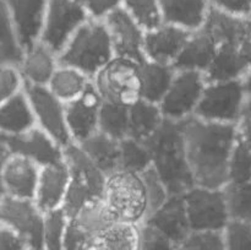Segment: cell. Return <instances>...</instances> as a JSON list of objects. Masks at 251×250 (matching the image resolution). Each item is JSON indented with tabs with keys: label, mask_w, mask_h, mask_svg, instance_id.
I'll return each mask as SVG.
<instances>
[{
	"label": "cell",
	"mask_w": 251,
	"mask_h": 250,
	"mask_svg": "<svg viewBox=\"0 0 251 250\" xmlns=\"http://www.w3.org/2000/svg\"><path fill=\"white\" fill-rule=\"evenodd\" d=\"M0 250H28L27 245L22 238L7 227L6 225L0 222Z\"/></svg>",
	"instance_id": "46"
},
{
	"label": "cell",
	"mask_w": 251,
	"mask_h": 250,
	"mask_svg": "<svg viewBox=\"0 0 251 250\" xmlns=\"http://www.w3.org/2000/svg\"><path fill=\"white\" fill-rule=\"evenodd\" d=\"M251 181V151L238 134L228 163V184H247Z\"/></svg>",
	"instance_id": "36"
},
{
	"label": "cell",
	"mask_w": 251,
	"mask_h": 250,
	"mask_svg": "<svg viewBox=\"0 0 251 250\" xmlns=\"http://www.w3.org/2000/svg\"><path fill=\"white\" fill-rule=\"evenodd\" d=\"M77 145L105 175L119 169L120 141L97 131Z\"/></svg>",
	"instance_id": "27"
},
{
	"label": "cell",
	"mask_w": 251,
	"mask_h": 250,
	"mask_svg": "<svg viewBox=\"0 0 251 250\" xmlns=\"http://www.w3.org/2000/svg\"><path fill=\"white\" fill-rule=\"evenodd\" d=\"M73 221H75L87 234L95 238L118 220L103 198H100L88 202Z\"/></svg>",
	"instance_id": "30"
},
{
	"label": "cell",
	"mask_w": 251,
	"mask_h": 250,
	"mask_svg": "<svg viewBox=\"0 0 251 250\" xmlns=\"http://www.w3.org/2000/svg\"><path fill=\"white\" fill-rule=\"evenodd\" d=\"M69 218L63 210H56L44 215L43 225V249L64 250L66 227Z\"/></svg>",
	"instance_id": "37"
},
{
	"label": "cell",
	"mask_w": 251,
	"mask_h": 250,
	"mask_svg": "<svg viewBox=\"0 0 251 250\" xmlns=\"http://www.w3.org/2000/svg\"><path fill=\"white\" fill-rule=\"evenodd\" d=\"M92 85L103 102L131 107L142 100L140 64L123 58H114L92 78Z\"/></svg>",
	"instance_id": "5"
},
{
	"label": "cell",
	"mask_w": 251,
	"mask_h": 250,
	"mask_svg": "<svg viewBox=\"0 0 251 250\" xmlns=\"http://www.w3.org/2000/svg\"><path fill=\"white\" fill-rule=\"evenodd\" d=\"M41 167L28 158L10 154L2 169L1 183L5 196L33 200Z\"/></svg>",
	"instance_id": "18"
},
{
	"label": "cell",
	"mask_w": 251,
	"mask_h": 250,
	"mask_svg": "<svg viewBox=\"0 0 251 250\" xmlns=\"http://www.w3.org/2000/svg\"><path fill=\"white\" fill-rule=\"evenodd\" d=\"M0 222L14 229L28 250L43 249L44 213L33 200L4 196L0 200Z\"/></svg>",
	"instance_id": "11"
},
{
	"label": "cell",
	"mask_w": 251,
	"mask_h": 250,
	"mask_svg": "<svg viewBox=\"0 0 251 250\" xmlns=\"http://www.w3.org/2000/svg\"><path fill=\"white\" fill-rule=\"evenodd\" d=\"M1 137L6 142L10 153L28 158L41 168L63 161V147L37 126L15 136Z\"/></svg>",
	"instance_id": "13"
},
{
	"label": "cell",
	"mask_w": 251,
	"mask_h": 250,
	"mask_svg": "<svg viewBox=\"0 0 251 250\" xmlns=\"http://www.w3.org/2000/svg\"><path fill=\"white\" fill-rule=\"evenodd\" d=\"M41 250H44V249H41Z\"/></svg>",
	"instance_id": "52"
},
{
	"label": "cell",
	"mask_w": 251,
	"mask_h": 250,
	"mask_svg": "<svg viewBox=\"0 0 251 250\" xmlns=\"http://www.w3.org/2000/svg\"><path fill=\"white\" fill-rule=\"evenodd\" d=\"M91 238L93 237L87 234L75 221L69 220L64 239V250H77Z\"/></svg>",
	"instance_id": "45"
},
{
	"label": "cell",
	"mask_w": 251,
	"mask_h": 250,
	"mask_svg": "<svg viewBox=\"0 0 251 250\" xmlns=\"http://www.w3.org/2000/svg\"><path fill=\"white\" fill-rule=\"evenodd\" d=\"M95 238L100 250H140L141 225L117 221Z\"/></svg>",
	"instance_id": "29"
},
{
	"label": "cell",
	"mask_w": 251,
	"mask_h": 250,
	"mask_svg": "<svg viewBox=\"0 0 251 250\" xmlns=\"http://www.w3.org/2000/svg\"><path fill=\"white\" fill-rule=\"evenodd\" d=\"M49 0H5L24 51L41 39Z\"/></svg>",
	"instance_id": "14"
},
{
	"label": "cell",
	"mask_w": 251,
	"mask_h": 250,
	"mask_svg": "<svg viewBox=\"0 0 251 250\" xmlns=\"http://www.w3.org/2000/svg\"><path fill=\"white\" fill-rule=\"evenodd\" d=\"M191 32L181 27L162 24L145 33L144 53L146 60L171 65L176 63Z\"/></svg>",
	"instance_id": "16"
},
{
	"label": "cell",
	"mask_w": 251,
	"mask_h": 250,
	"mask_svg": "<svg viewBox=\"0 0 251 250\" xmlns=\"http://www.w3.org/2000/svg\"><path fill=\"white\" fill-rule=\"evenodd\" d=\"M24 92L31 105L36 126L50 136L63 149L73 144L66 123L65 104L43 86L24 83Z\"/></svg>",
	"instance_id": "10"
},
{
	"label": "cell",
	"mask_w": 251,
	"mask_h": 250,
	"mask_svg": "<svg viewBox=\"0 0 251 250\" xmlns=\"http://www.w3.org/2000/svg\"><path fill=\"white\" fill-rule=\"evenodd\" d=\"M36 126L24 90L0 104V135L15 136Z\"/></svg>",
	"instance_id": "24"
},
{
	"label": "cell",
	"mask_w": 251,
	"mask_h": 250,
	"mask_svg": "<svg viewBox=\"0 0 251 250\" xmlns=\"http://www.w3.org/2000/svg\"><path fill=\"white\" fill-rule=\"evenodd\" d=\"M103 200L118 221L142 225L149 215L146 189L141 174L123 169L108 174Z\"/></svg>",
	"instance_id": "4"
},
{
	"label": "cell",
	"mask_w": 251,
	"mask_h": 250,
	"mask_svg": "<svg viewBox=\"0 0 251 250\" xmlns=\"http://www.w3.org/2000/svg\"><path fill=\"white\" fill-rule=\"evenodd\" d=\"M230 220L251 225V181L227 184L223 188Z\"/></svg>",
	"instance_id": "35"
},
{
	"label": "cell",
	"mask_w": 251,
	"mask_h": 250,
	"mask_svg": "<svg viewBox=\"0 0 251 250\" xmlns=\"http://www.w3.org/2000/svg\"><path fill=\"white\" fill-rule=\"evenodd\" d=\"M164 24L193 32L200 28L210 10L207 0H158Z\"/></svg>",
	"instance_id": "23"
},
{
	"label": "cell",
	"mask_w": 251,
	"mask_h": 250,
	"mask_svg": "<svg viewBox=\"0 0 251 250\" xmlns=\"http://www.w3.org/2000/svg\"><path fill=\"white\" fill-rule=\"evenodd\" d=\"M152 167V157L145 142L132 137L120 141L119 169L141 174Z\"/></svg>",
	"instance_id": "33"
},
{
	"label": "cell",
	"mask_w": 251,
	"mask_h": 250,
	"mask_svg": "<svg viewBox=\"0 0 251 250\" xmlns=\"http://www.w3.org/2000/svg\"><path fill=\"white\" fill-rule=\"evenodd\" d=\"M242 83L243 87H244L245 93H247V96L249 97V96H251V71L242 78Z\"/></svg>",
	"instance_id": "50"
},
{
	"label": "cell",
	"mask_w": 251,
	"mask_h": 250,
	"mask_svg": "<svg viewBox=\"0 0 251 250\" xmlns=\"http://www.w3.org/2000/svg\"><path fill=\"white\" fill-rule=\"evenodd\" d=\"M164 117L158 104L140 100L129 107V136L147 142L162 126Z\"/></svg>",
	"instance_id": "25"
},
{
	"label": "cell",
	"mask_w": 251,
	"mask_h": 250,
	"mask_svg": "<svg viewBox=\"0 0 251 250\" xmlns=\"http://www.w3.org/2000/svg\"><path fill=\"white\" fill-rule=\"evenodd\" d=\"M144 223L163 234L176 245H180V243L191 232L183 195L169 196L168 200L158 210L151 213Z\"/></svg>",
	"instance_id": "20"
},
{
	"label": "cell",
	"mask_w": 251,
	"mask_h": 250,
	"mask_svg": "<svg viewBox=\"0 0 251 250\" xmlns=\"http://www.w3.org/2000/svg\"><path fill=\"white\" fill-rule=\"evenodd\" d=\"M247 93L242 80L207 82L194 117L218 124H238Z\"/></svg>",
	"instance_id": "6"
},
{
	"label": "cell",
	"mask_w": 251,
	"mask_h": 250,
	"mask_svg": "<svg viewBox=\"0 0 251 250\" xmlns=\"http://www.w3.org/2000/svg\"><path fill=\"white\" fill-rule=\"evenodd\" d=\"M207 81L199 71L176 70L172 85L159 103L164 119L180 123L193 117Z\"/></svg>",
	"instance_id": "9"
},
{
	"label": "cell",
	"mask_w": 251,
	"mask_h": 250,
	"mask_svg": "<svg viewBox=\"0 0 251 250\" xmlns=\"http://www.w3.org/2000/svg\"><path fill=\"white\" fill-rule=\"evenodd\" d=\"M183 200L191 232H223L230 221L223 189L194 185Z\"/></svg>",
	"instance_id": "7"
},
{
	"label": "cell",
	"mask_w": 251,
	"mask_h": 250,
	"mask_svg": "<svg viewBox=\"0 0 251 250\" xmlns=\"http://www.w3.org/2000/svg\"><path fill=\"white\" fill-rule=\"evenodd\" d=\"M90 19L87 12L73 0H49L39 42L59 55Z\"/></svg>",
	"instance_id": "8"
},
{
	"label": "cell",
	"mask_w": 251,
	"mask_h": 250,
	"mask_svg": "<svg viewBox=\"0 0 251 250\" xmlns=\"http://www.w3.org/2000/svg\"><path fill=\"white\" fill-rule=\"evenodd\" d=\"M91 83L92 80L77 69L59 64L47 88L60 102L68 104L82 96Z\"/></svg>",
	"instance_id": "26"
},
{
	"label": "cell",
	"mask_w": 251,
	"mask_h": 250,
	"mask_svg": "<svg viewBox=\"0 0 251 250\" xmlns=\"http://www.w3.org/2000/svg\"><path fill=\"white\" fill-rule=\"evenodd\" d=\"M63 159L69 171V183L87 191L95 198H103L105 175L75 142L63 149Z\"/></svg>",
	"instance_id": "17"
},
{
	"label": "cell",
	"mask_w": 251,
	"mask_h": 250,
	"mask_svg": "<svg viewBox=\"0 0 251 250\" xmlns=\"http://www.w3.org/2000/svg\"><path fill=\"white\" fill-rule=\"evenodd\" d=\"M58 66V54L38 42L24 51L17 69L25 85L47 87Z\"/></svg>",
	"instance_id": "21"
},
{
	"label": "cell",
	"mask_w": 251,
	"mask_h": 250,
	"mask_svg": "<svg viewBox=\"0 0 251 250\" xmlns=\"http://www.w3.org/2000/svg\"><path fill=\"white\" fill-rule=\"evenodd\" d=\"M69 171L64 159L41 168L33 201L46 215L61 210L69 186Z\"/></svg>",
	"instance_id": "19"
},
{
	"label": "cell",
	"mask_w": 251,
	"mask_h": 250,
	"mask_svg": "<svg viewBox=\"0 0 251 250\" xmlns=\"http://www.w3.org/2000/svg\"><path fill=\"white\" fill-rule=\"evenodd\" d=\"M120 6L145 32L164 24L158 0H120Z\"/></svg>",
	"instance_id": "34"
},
{
	"label": "cell",
	"mask_w": 251,
	"mask_h": 250,
	"mask_svg": "<svg viewBox=\"0 0 251 250\" xmlns=\"http://www.w3.org/2000/svg\"><path fill=\"white\" fill-rule=\"evenodd\" d=\"M248 20H249V24H250V27H251V11H250V14L248 15Z\"/></svg>",
	"instance_id": "51"
},
{
	"label": "cell",
	"mask_w": 251,
	"mask_h": 250,
	"mask_svg": "<svg viewBox=\"0 0 251 250\" xmlns=\"http://www.w3.org/2000/svg\"><path fill=\"white\" fill-rule=\"evenodd\" d=\"M145 144L151 152L152 168L171 195H183L195 185L180 123L164 119L158 131Z\"/></svg>",
	"instance_id": "2"
},
{
	"label": "cell",
	"mask_w": 251,
	"mask_h": 250,
	"mask_svg": "<svg viewBox=\"0 0 251 250\" xmlns=\"http://www.w3.org/2000/svg\"><path fill=\"white\" fill-rule=\"evenodd\" d=\"M222 233L227 250H251V225L230 220Z\"/></svg>",
	"instance_id": "40"
},
{
	"label": "cell",
	"mask_w": 251,
	"mask_h": 250,
	"mask_svg": "<svg viewBox=\"0 0 251 250\" xmlns=\"http://www.w3.org/2000/svg\"><path fill=\"white\" fill-rule=\"evenodd\" d=\"M114 58L109 33L103 20L90 19L78 28L58 55L59 64L93 76Z\"/></svg>",
	"instance_id": "3"
},
{
	"label": "cell",
	"mask_w": 251,
	"mask_h": 250,
	"mask_svg": "<svg viewBox=\"0 0 251 250\" xmlns=\"http://www.w3.org/2000/svg\"><path fill=\"white\" fill-rule=\"evenodd\" d=\"M82 7L91 19L103 20L112 10L120 5V0H73Z\"/></svg>",
	"instance_id": "43"
},
{
	"label": "cell",
	"mask_w": 251,
	"mask_h": 250,
	"mask_svg": "<svg viewBox=\"0 0 251 250\" xmlns=\"http://www.w3.org/2000/svg\"><path fill=\"white\" fill-rule=\"evenodd\" d=\"M180 125L195 185L225 188L230 153L238 140V124L203 122L193 115Z\"/></svg>",
	"instance_id": "1"
},
{
	"label": "cell",
	"mask_w": 251,
	"mask_h": 250,
	"mask_svg": "<svg viewBox=\"0 0 251 250\" xmlns=\"http://www.w3.org/2000/svg\"><path fill=\"white\" fill-rule=\"evenodd\" d=\"M242 119H249L251 120V96L248 97L244 102V107H243Z\"/></svg>",
	"instance_id": "49"
},
{
	"label": "cell",
	"mask_w": 251,
	"mask_h": 250,
	"mask_svg": "<svg viewBox=\"0 0 251 250\" xmlns=\"http://www.w3.org/2000/svg\"><path fill=\"white\" fill-rule=\"evenodd\" d=\"M98 131L122 141L129 136V108L103 102L100 112Z\"/></svg>",
	"instance_id": "32"
},
{
	"label": "cell",
	"mask_w": 251,
	"mask_h": 250,
	"mask_svg": "<svg viewBox=\"0 0 251 250\" xmlns=\"http://www.w3.org/2000/svg\"><path fill=\"white\" fill-rule=\"evenodd\" d=\"M142 100L158 104L162 102L173 81L176 70L171 65L145 60L140 64Z\"/></svg>",
	"instance_id": "28"
},
{
	"label": "cell",
	"mask_w": 251,
	"mask_h": 250,
	"mask_svg": "<svg viewBox=\"0 0 251 250\" xmlns=\"http://www.w3.org/2000/svg\"><path fill=\"white\" fill-rule=\"evenodd\" d=\"M102 98L91 83L77 100L65 104L66 123L73 142L81 144L98 131Z\"/></svg>",
	"instance_id": "15"
},
{
	"label": "cell",
	"mask_w": 251,
	"mask_h": 250,
	"mask_svg": "<svg viewBox=\"0 0 251 250\" xmlns=\"http://www.w3.org/2000/svg\"><path fill=\"white\" fill-rule=\"evenodd\" d=\"M179 250H227L222 232H190Z\"/></svg>",
	"instance_id": "39"
},
{
	"label": "cell",
	"mask_w": 251,
	"mask_h": 250,
	"mask_svg": "<svg viewBox=\"0 0 251 250\" xmlns=\"http://www.w3.org/2000/svg\"><path fill=\"white\" fill-rule=\"evenodd\" d=\"M24 90L22 80L17 66L0 64V104L10 100Z\"/></svg>",
	"instance_id": "41"
},
{
	"label": "cell",
	"mask_w": 251,
	"mask_h": 250,
	"mask_svg": "<svg viewBox=\"0 0 251 250\" xmlns=\"http://www.w3.org/2000/svg\"><path fill=\"white\" fill-rule=\"evenodd\" d=\"M141 176L145 184V189H146L147 206H149V215H147V217H149L151 213L158 210L168 200L171 194H169L167 186L164 185L163 180L159 178V175L152 167L147 169V171H145L144 173H141Z\"/></svg>",
	"instance_id": "38"
},
{
	"label": "cell",
	"mask_w": 251,
	"mask_h": 250,
	"mask_svg": "<svg viewBox=\"0 0 251 250\" xmlns=\"http://www.w3.org/2000/svg\"><path fill=\"white\" fill-rule=\"evenodd\" d=\"M103 21L109 33L114 56L127 59L137 64H142L146 60L144 53L146 32L120 5L112 10Z\"/></svg>",
	"instance_id": "12"
},
{
	"label": "cell",
	"mask_w": 251,
	"mask_h": 250,
	"mask_svg": "<svg viewBox=\"0 0 251 250\" xmlns=\"http://www.w3.org/2000/svg\"><path fill=\"white\" fill-rule=\"evenodd\" d=\"M210 7L234 16L247 17L251 11V0H207Z\"/></svg>",
	"instance_id": "44"
},
{
	"label": "cell",
	"mask_w": 251,
	"mask_h": 250,
	"mask_svg": "<svg viewBox=\"0 0 251 250\" xmlns=\"http://www.w3.org/2000/svg\"><path fill=\"white\" fill-rule=\"evenodd\" d=\"M217 51V44L206 29L200 27L193 31L173 64L174 70H191L205 74Z\"/></svg>",
	"instance_id": "22"
},
{
	"label": "cell",
	"mask_w": 251,
	"mask_h": 250,
	"mask_svg": "<svg viewBox=\"0 0 251 250\" xmlns=\"http://www.w3.org/2000/svg\"><path fill=\"white\" fill-rule=\"evenodd\" d=\"M140 250H179V245L152 227L142 223Z\"/></svg>",
	"instance_id": "42"
},
{
	"label": "cell",
	"mask_w": 251,
	"mask_h": 250,
	"mask_svg": "<svg viewBox=\"0 0 251 250\" xmlns=\"http://www.w3.org/2000/svg\"><path fill=\"white\" fill-rule=\"evenodd\" d=\"M24 49L17 39L5 0H0V64L19 66Z\"/></svg>",
	"instance_id": "31"
},
{
	"label": "cell",
	"mask_w": 251,
	"mask_h": 250,
	"mask_svg": "<svg viewBox=\"0 0 251 250\" xmlns=\"http://www.w3.org/2000/svg\"><path fill=\"white\" fill-rule=\"evenodd\" d=\"M10 154L11 153H10L9 149H7L6 142H5V140L0 136V200L5 196L4 189H2V183H1L2 169H4L5 162H6V159L9 158Z\"/></svg>",
	"instance_id": "48"
},
{
	"label": "cell",
	"mask_w": 251,
	"mask_h": 250,
	"mask_svg": "<svg viewBox=\"0 0 251 250\" xmlns=\"http://www.w3.org/2000/svg\"><path fill=\"white\" fill-rule=\"evenodd\" d=\"M238 134L251 151V120L240 119L238 123Z\"/></svg>",
	"instance_id": "47"
}]
</instances>
